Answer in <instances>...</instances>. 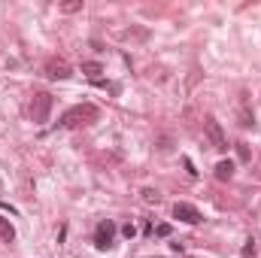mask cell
<instances>
[{
  "label": "cell",
  "instance_id": "obj_1",
  "mask_svg": "<svg viewBox=\"0 0 261 258\" xmlns=\"http://www.w3.org/2000/svg\"><path fill=\"white\" fill-rule=\"evenodd\" d=\"M94 119H97V107L94 104H79V107H70L61 116L58 128H79V125H88Z\"/></svg>",
  "mask_w": 261,
  "mask_h": 258
},
{
  "label": "cell",
  "instance_id": "obj_2",
  "mask_svg": "<svg viewBox=\"0 0 261 258\" xmlns=\"http://www.w3.org/2000/svg\"><path fill=\"white\" fill-rule=\"evenodd\" d=\"M52 94L49 91H37L34 94V100H31V119L37 122V125H46L49 122V113H52Z\"/></svg>",
  "mask_w": 261,
  "mask_h": 258
},
{
  "label": "cell",
  "instance_id": "obj_3",
  "mask_svg": "<svg viewBox=\"0 0 261 258\" xmlns=\"http://www.w3.org/2000/svg\"><path fill=\"white\" fill-rule=\"evenodd\" d=\"M203 131H206V140H210V146H213L216 152H225V149H228V137H225L222 125H219L213 116H206V122H203Z\"/></svg>",
  "mask_w": 261,
  "mask_h": 258
},
{
  "label": "cell",
  "instance_id": "obj_4",
  "mask_svg": "<svg viewBox=\"0 0 261 258\" xmlns=\"http://www.w3.org/2000/svg\"><path fill=\"white\" fill-rule=\"evenodd\" d=\"M113 240H116V222H110V219L97 222V231H94V246H97L100 252H107V249L113 246Z\"/></svg>",
  "mask_w": 261,
  "mask_h": 258
},
{
  "label": "cell",
  "instance_id": "obj_5",
  "mask_svg": "<svg viewBox=\"0 0 261 258\" xmlns=\"http://www.w3.org/2000/svg\"><path fill=\"white\" fill-rule=\"evenodd\" d=\"M43 73H46V79H70L73 76V67L61 61V58H49L46 67H43Z\"/></svg>",
  "mask_w": 261,
  "mask_h": 258
},
{
  "label": "cell",
  "instance_id": "obj_6",
  "mask_svg": "<svg viewBox=\"0 0 261 258\" xmlns=\"http://www.w3.org/2000/svg\"><path fill=\"white\" fill-rule=\"evenodd\" d=\"M173 219H179V222H186V225H197L203 216H200V210H197V207L186 203V200H179V203L173 207Z\"/></svg>",
  "mask_w": 261,
  "mask_h": 258
},
{
  "label": "cell",
  "instance_id": "obj_7",
  "mask_svg": "<svg viewBox=\"0 0 261 258\" xmlns=\"http://www.w3.org/2000/svg\"><path fill=\"white\" fill-rule=\"evenodd\" d=\"M231 176H234V161H219V164H216V179L225 183V179H231Z\"/></svg>",
  "mask_w": 261,
  "mask_h": 258
},
{
  "label": "cell",
  "instance_id": "obj_8",
  "mask_svg": "<svg viewBox=\"0 0 261 258\" xmlns=\"http://www.w3.org/2000/svg\"><path fill=\"white\" fill-rule=\"evenodd\" d=\"M0 240H6V243L15 240V228H12L9 219H3V216H0Z\"/></svg>",
  "mask_w": 261,
  "mask_h": 258
},
{
  "label": "cell",
  "instance_id": "obj_9",
  "mask_svg": "<svg viewBox=\"0 0 261 258\" xmlns=\"http://www.w3.org/2000/svg\"><path fill=\"white\" fill-rule=\"evenodd\" d=\"M240 125H243V128H252V125H255V116H252V110L246 107V100L240 104Z\"/></svg>",
  "mask_w": 261,
  "mask_h": 258
},
{
  "label": "cell",
  "instance_id": "obj_10",
  "mask_svg": "<svg viewBox=\"0 0 261 258\" xmlns=\"http://www.w3.org/2000/svg\"><path fill=\"white\" fill-rule=\"evenodd\" d=\"M82 73H85V76H91V79L97 82V79H100V73H103V67L97 64V61H85V64H82Z\"/></svg>",
  "mask_w": 261,
  "mask_h": 258
},
{
  "label": "cell",
  "instance_id": "obj_11",
  "mask_svg": "<svg viewBox=\"0 0 261 258\" xmlns=\"http://www.w3.org/2000/svg\"><path fill=\"white\" fill-rule=\"evenodd\" d=\"M82 9V0H70V3H61V12H79Z\"/></svg>",
  "mask_w": 261,
  "mask_h": 258
},
{
  "label": "cell",
  "instance_id": "obj_12",
  "mask_svg": "<svg viewBox=\"0 0 261 258\" xmlns=\"http://www.w3.org/2000/svg\"><path fill=\"white\" fill-rule=\"evenodd\" d=\"M158 197H161V194L155 192V189H143V200H146V203H158Z\"/></svg>",
  "mask_w": 261,
  "mask_h": 258
},
{
  "label": "cell",
  "instance_id": "obj_13",
  "mask_svg": "<svg viewBox=\"0 0 261 258\" xmlns=\"http://www.w3.org/2000/svg\"><path fill=\"white\" fill-rule=\"evenodd\" d=\"M237 155H240V161H249V146L246 143H237Z\"/></svg>",
  "mask_w": 261,
  "mask_h": 258
},
{
  "label": "cell",
  "instance_id": "obj_14",
  "mask_svg": "<svg viewBox=\"0 0 261 258\" xmlns=\"http://www.w3.org/2000/svg\"><path fill=\"white\" fill-rule=\"evenodd\" d=\"M255 255V240H246V246H243V258H252Z\"/></svg>",
  "mask_w": 261,
  "mask_h": 258
},
{
  "label": "cell",
  "instance_id": "obj_15",
  "mask_svg": "<svg viewBox=\"0 0 261 258\" xmlns=\"http://www.w3.org/2000/svg\"><path fill=\"white\" fill-rule=\"evenodd\" d=\"M155 237H170V225H158L155 228Z\"/></svg>",
  "mask_w": 261,
  "mask_h": 258
},
{
  "label": "cell",
  "instance_id": "obj_16",
  "mask_svg": "<svg viewBox=\"0 0 261 258\" xmlns=\"http://www.w3.org/2000/svg\"><path fill=\"white\" fill-rule=\"evenodd\" d=\"M122 234H125V237H128V240H134V237H137V228H134V225H125V228H122Z\"/></svg>",
  "mask_w": 261,
  "mask_h": 258
},
{
  "label": "cell",
  "instance_id": "obj_17",
  "mask_svg": "<svg viewBox=\"0 0 261 258\" xmlns=\"http://www.w3.org/2000/svg\"><path fill=\"white\" fill-rule=\"evenodd\" d=\"M182 164H186V170H189V176H197L195 164H192V158H182Z\"/></svg>",
  "mask_w": 261,
  "mask_h": 258
}]
</instances>
